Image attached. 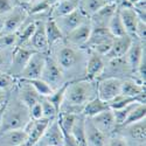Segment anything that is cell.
I'll return each instance as SVG.
<instances>
[{"label":"cell","instance_id":"cell-15","mask_svg":"<svg viewBox=\"0 0 146 146\" xmlns=\"http://www.w3.org/2000/svg\"><path fill=\"white\" fill-rule=\"evenodd\" d=\"M120 94L136 98L138 103L145 104V84L136 80H121Z\"/></svg>","mask_w":146,"mask_h":146},{"label":"cell","instance_id":"cell-48","mask_svg":"<svg viewBox=\"0 0 146 146\" xmlns=\"http://www.w3.org/2000/svg\"><path fill=\"white\" fill-rule=\"evenodd\" d=\"M3 22H4V20L0 19V34H1V29H3Z\"/></svg>","mask_w":146,"mask_h":146},{"label":"cell","instance_id":"cell-37","mask_svg":"<svg viewBox=\"0 0 146 146\" xmlns=\"http://www.w3.org/2000/svg\"><path fill=\"white\" fill-rule=\"evenodd\" d=\"M14 48H0V71L9 70Z\"/></svg>","mask_w":146,"mask_h":146},{"label":"cell","instance_id":"cell-33","mask_svg":"<svg viewBox=\"0 0 146 146\" xmlns=\"http://www.w3.org/2000/svg\"><path fill=\"white\" fill-rule=\"evenodd\" d=\"M25 81L28 82L41 97H47L54 91V89L49 86V84H47L41 78H32V80H25Z\"/></svg>","mask_w":146,"mask_h":146},{"label":"cell","instance_id":"cell-32","mask_svg":"<svg viewBox=\"0 0 146 146\" xmlns=\"http://www.w3.org/2000/svg\"><path fill=\"white\" fill-rule=\"evenodd\" d=\"M145 117H146V105L137 103L133 106V109L131 110V112L129 113V116L125 120V123L121 126H125V125H129L132 123H136V121L143 120V119H145Z\"/></svg>","mask_w":146,"mask_h":146},{"label":"cell","instance_id":"cell-9","mask_svg":"<svg viewBox=\"0 0 146 146\" xmlns=\"http://www.w3.org/2000/svg\"><path fill=\"white\" fill-rule=\"evenodd\" d=\"M34 53V50L32 48L27 47V46H18L14 48L13 50V57H12V63L9 67L8 72L14 76L15 78L20 75V72L22 71V69L25 68V66L27 64L29 57L32 56V54Z\"/></svg>","mask_w":146,"mask_h":146},{"label":"cell","instance_id":"cell-43","mask_svg":"<svg viewBox=\"0 0 146 146\" xmlns=\"http://www.w3.org/2000/svg\"><path fill=\"white\" fill-rule=\"evenodd\" d=\"M29 111V117L31 119L33 120H39V119H42L43 118V113H42V108H41V104H40V101L34 104L33 106H31L28 109Z\"/></svg>","mask_w":146,"mask_h":146},{"label":"cell","instance_id":"cell-16","mask_svg":"<svg viewBox=\"0 0 146 146\" xmlns=\"http://www.w3.org/2000/svg\"><path fill=\"white\" fill-rule=\"evenodd\" d=\"M144 44L145 43L140 42L138 39H136V40L133 39L129 50L125 54L126 63H127L132 74H136V70L140 63L143 56L145 55V46Z\"/></svg>","mask_w":146,"mask_h":146},{"label":"cell","instance_id":"cell-39","mask_svg":"<svg viewBox=\"0 0 146 146\" xmlns=\"http://www.w3.org/2000/svg\"><path fill=\"white\" fill-rule=\"evenodd\" d=\"M133 102H137L136 98H132V97H127L123 94H119L117 95L115 98H112L111 101H109L108 104H109V108L111 110H115V109H120V108H124Z\"/></svg>","mask_w":146,"mask_h":146},{"label":"cell","instance_id":"cell-30","mask_svg":"<svg viewBox=\"0 0 146 146\" xmlns=\"http://www.w3.org/2000/svg\"><path fill=\"white\" fill-rule=\"evenodd\" d=\"M106 4L108 3L105 1V0H80L78 8L88 18H90L92 14H95L97 11L101 9Z\"/></svg>","mask_w":146,"mask_h":146},{"label":"cell","instance_id":"cell-29","mask_svg":"<svg viewBox=\"0 0 146 146\" xmlns=\"http://www.w3.org/2000/svg\"><path fill=\"white\" fill-rule=\"evenodd\" d=\"M78 5H80V0H60L54 6L53 18L67 15L71 13L72 11H75L76 8H78Z\"/></svg>","mask_w":146,"mask_h":146},{"label":"cell","instance_id":"cell-20","mask_svg":"<svg viewBox=\"0 0 146 146\" xmlns=\"http://www.w3.org/2000/svg\"><path fill=\"white\" fill-rule=\"evenodd\" d=\"M19 87H18V91L17 95L19 97V100L25 104L28 109L31 106H33L34 104H36L40 101V95L35 91V89L31 86L28 82H26L25 80H21L19 78Z\"/></svg>","mask_w":146,"mask_h":146},{"label":"cell","instance_id":"cell-25","mask_svg":"<svg viewBox=\"0 0 146 146\" xmlns=\"http://www.w3.org/2000/svg\"><path fill=\"white\" fill-rule=\"evenodd\" d=\"M109 104L108 102L105 101H102L101 98H98V97H95V98L90 100L88 103L84 104L83 106V110H82V115L84 117L87 118H91L96 115H98L105 110H109Z\"/></svg>","mask_w":146,"mask_h":146},{"label":"cell","instance_id":"cell-10","mask_svg":"<svg viewBox=\"0 0 146 146\" xmlns=\"http://www.w3.org/2000/svg\"><path fill=\"white\" fill-rule=\"evenodd\" d=\"M26 18H27V13L22 7L12 8V11L9 13H7V15L3 22L1 34L17 33L21 28V26L23 25Z\"/></svg>","mask_w":146,"mask_h":146},{"label":"cell","instance_id":"cell-21","mask_svg":"<svg viewBox=\"0 0 146 146\" xmlns=\"http://www.w3.org/2000/svg\"><path fill=\"white\" fill-rule=\"evenodd\" d=\"M118 13L121 19V22L125 27V31L129 35L133 36L136 32L137 23L139 21V17L131 6H119L118 7Z\"/></svg>","mask_w":146,"mask_h":146},{"label":"cell","instance_id":"cell-11","mask_svg":"<svg viewBox=\"0 0 146 146\" xmlns=\"http://www.w3.org/2000/svg\"><path fill=\"white\" fill-rule=\"evenodd\" d=\"M49 123H50V119H47V118H42L39 120L31 119L28 121L26 124V126L23 127L25 132L27 133L26 143L28 146H34L39 143V140L41 139L42 135L44 133V131H46L47 126L49 125Z\"/></svg>","mask_w":146,"mask_h":146},{"label":"cell","instance_id":"cell-26","mask_svg":"<svg viewBox=\"0 0 146 146\" xmlns=\"http://www.w3.org/2000/svg\"><path fill=\"white\" fill-rule=\"evenodd\" d=\"M71 136L74 137L78 146H87V137H86V117L82 113L77 116L74 125L71 127Z\"/></svg>","mask_w":146,"mask_h":146},{"label":"cell","instance_id":"cell-2","mask_svg":"<svg viewBox=\"0 0 146 146\" xmlns=\"http://www.w3.org/2000/svg\"><path fill=\"white\" fill-rule=\"evenodd\" d=\"M31 120L28 108L23 104L18 95L7 98L0 116V133L11 130H21Z\"/></svg>","mask_w":146,"mask_h":146},{"label":"cell","instance_id":"cell-8","mask_svg":"<svg viewBox=\"0 0 146 146\" xmlns=\"http://www.w3.org/2000/svg\"><path fill=\"white\" fill-rule=\"evenodd\" d=\"M121 80L117 77H105L97 83V97L109 102L120 94Z\"/></svg>","mask_w":146,"mask_h":146},{"label":"cell","instance_id":"cell-24","mask_svg":"<svg viewBox=\"0 0 146 146\" xmlns=\"http://www.w3.org/2000/svg\"><path fill=\"white\" fill-rule=\"evenodd\" d=\"M126 130V135L131 140H135L139 144H144L146 139V121L145 119L136 121L129 125L123 126Z\"/></svg>","mask_w":146,"mask_h":146},{"label":"cell","instance_id":"cell-13","mask_svg":"<svg viewBox=\"0 0 146 146\" xmlns=\"http://www.w3.org/2000/svg\"><path fill=\"white\" fill-rule=\"evenodd\" d=\"M92 124L98 129L102 133H104L105 136H109L113 133L117 129V124H116V120L113 117V112L111 109L109 110H105L98 115H96L94 117L90 118Z\"/></svg>","mask_w":146,"mask_h":146},{"label":"cell","instance_id":"cell-47","mask_svg":"<svg viewBox=\"0 0 146 146\" xmlns=\"http://www.w3.org/2000/svg\"><path fill=\"white\" fill-rule=\"evenodd\" d=\"M8 98V95H7V91L5 90H1L0 89V111L4 109L5 104H6V101Z\"/></svg>","mask_w":146,"mask_h":146},{"label":"cell","instance_id":"cell-36","mask_svg":"<svg viewBox=\"0 0 146 146\" xmlns=\"http://www.w3.org/2000/svg\"><path fill=\"white\" fill-rule=\"evenodd\" d=\"M138 102H133L124 108H120V109H115V110H112L113 112V117H115V120H116V124H117V127L118 126H121L124 123H125V120L129 116V113L131 112V110L133 109V106H135Z\"/></svg>","mask_w":146,"mask_h":146},{"label":"cell","instance_id":"cell-5","mask_svg":"<svg viewBox=\"0 0 146 146\" xmlns=\"http://www.w3.org/2000/svg\"><path fill=\"white\" fill-rule=\"evenodd\" d=\"M56 22V25L58 26L60 31L62 32L63 36H66L68 33H70L72 29H75L80 25H82L83 22L88 21V17L83 13L80 8H76L75 11H72L71 13L63 15V17H57L53 18Z\"/></svg>","mask_w":146,"mask_h":146},{"label":"cell","instance_id":"cell-27","mask_svg":"<svg viewBox=\"0 0 146 146\" xmlns=\"http://www.w3.org/2000/svg\"><path fill=\"white\" fill-rule=\"evenodd\" d=\"M112 39H113V36L110 34V32L108 31V28L92 27L90 38L87 42V46L90 48V49H94V48L97 47L98 44H101L103 42H106L109 40H112Z\"/></svg>","mask_w":146,"mask_h":146},{"label":"cell","instance_id":"cell-45","mask_svg":"<svg viewBox=\"0 0 146 146\" xmlns=\"http://www.w3.org/2000/svg\"><path fill=\"white\" fill-rule=\"evenodd\" d=\"M12 8H13V6L11 4V0H0V17L9 13Z\"/></svg>","mask_w":146,"mask_h":146},{"label":"cell","instance_id":"cell-35","mask_svg":"<svg viewBox=\"0 0 146 146\" xmlns=\"http://www.w3.org/2000/svg\"><path fill=\"white\" fill-rule=\"evenodd\" d=\"M78 115L75 113H69V112H60L57 115V120H58V124L62 129L63 132H69L71 131V127L74 125L75 120L77 118Z\"/></svg>","mask_w":146,"mask_h":146},{"label":"cell","instance_id":"cell-31","mask_svg":"<svg viewBox=\"0 0 146 146\" xmlns=\"http://www.w3.org/2000/svg\"><path fill=\"white\" fill-rule=\"evenodd\" d=\"M108 31L110 32V34L113 36V38H118V36H124L126 35V31H125V27L121 22V19L119 17V13H118V9L117 12L113 14V17L110 19L108 23Z\"/></svg>","mask_w":146,"mask_h":146},{"label":"cell","instance_id":"cell-34","mask_svg":"<svg viewBox=\"0 0 146 146\" xmlns=\"http://www.w3.org/2000/svg\"><path fill=\"white\" fill-rule=\"evenodd\" d=\"M67 86H68V82H64L60 88L55 89L49 96H47V98L49 100V102L56 108V110H57V111H60V108H61V105H62V103H63V100H64V92H66Z\"/></svg>","mask_w":146,"mask_h":146},{"label":"cell","instance_id":"cell-50","mask_svg":"<svg viewBox=\"0 0 146 146\" xmlns=\"http://www.w3.org/2000/svg\"><path fill=\"white\" fill-rule=\"evenodd\" d=\"M18 146H28V145H27V143L25 141V143H22V144H20V145H18Z\"/></svg>","mask_w":146,"mask_h":146},{"label":"cell","instance_id":"cell-1","mask_svg":"<svg viewBox=\"0 0 146 146\" xmlns=\"http://www.w3.org/2000/svg\"><path fill=\"white\" fill-rule=\"evenodd\" d=\"M95 81L80 80L74 82H68V86L64 92V100L60 108V112H69L81 115L83 106L90 100L97 96V84Z\"/></svg>","mask_w":146,"mask_h":146},{"label":"cell","instance_id":"cell-22","mask_svg":"<svg viewBox=\"0 0 146 146\" xmlns=\"http://www.w3.org/2000/svg\"><path fill=\"white\" fill-rule=\"evenodd\" d=\"M87 146H106V136L97 129L90 118L86 117Z\"/></svg>","mask_w":146,"mask_h":146},{"label":"cell","instance_id":"cell-51","mask_svg":"<svg viewBox=\"0 0 146 146\" xmlns=\"http://www.w3.org/2000/svg\"><path fill=\"white\" fill-rule=\"evenodd\" d=\"M34 146H39V145H38V144H36V145H34Z\"/></svg>","mask_w":146,"mask_h":146},{"label":"cell","instance_id":"cell-23","mask_svg":"<svg viewBox=\"0 0 146 146\" xmlns=\"http://www.w3.org/2000/svg\"><path fill=\"white\" fill-rule=\"evenodd\" d=\"M27 140L25 130H11L0 133V146H18Z\"/></svg>","mask_w":146,"mask_h":146},{"label":"cell","instance_id":"cell-40","mask_svg":"<svg viewBox=\"0 0 146 146\" xmlns=\"http://www.w3.org/2000/svg\"><path fill=\"white\" fill-rule=\"evenodd\" d=\"M17 78L12 76L8 71H0V89L8 91L15 86Z\"/></svg>","mask_w":146,"mask_h":146},{"label":"cell","instance_id":"cell-18","mask_svg":"<svg viewBox=\"0 0 146 146\" xmlns=\"http://www.w3.org/2000/svg\"><path fill=\"white\" fill-rule=\"evenodd\" d=\"M104 68L105 62L103 60V56L92 52L86 62V78L90 81H96L101 77Z\"/></svg>","mask_w":146,"mask_h":146},{"label":"cell","instance_id":"cell-38","mask_svg":"<svg viewBox=\"0 0 146 146\" xmlns=\"http://www.w3.org/2000/svg\"><path fill=\"white\" fill-rule=\"evenodd\" d=\"M40 104L42 108V113H43V118L47 119H55L58 115V111L56 110V108L49 102V100L47 97H40Z\"/></svg>","mask_w":146,"mask_h":146},{"label":"cell","instance_id":"cell-49","mask_svg":"<svg viewBox=\"0 0 146 146\" xmlns=\"http://www.w3.org/2000/svg\"><path fill=\"white\" fill-rule=\"evenodd\" d=\"M21 3H23V4H28V3H31L32 0H20Z\"/></svg>","mask_w":146,"mask_h":146},{"label":"cell","instance_id":"cell-42","mask_svg":"<svg viewBox=\"0 0 146 146\" xmlns=\"http://www.w3.org/2000/svg\"><path fill=\"white\" fill-rule=\"evenodd\" d=\"M135 36H136V39H138L140 42L145 43V36H146V21L139 19V21H138V23H137V27H136Z\"/></svg>","mask_w":146,"mask_h":146},{"label":"cell","instance_id":"cell-28","mask_svg":"<svg viewBox=\"0 0 146 146\" xmlns=\"http://www.w3.org/2000/svg\"><path fill=\"white\" fill-rule=\"evenodd\" d=\"M44 28H46V36H47V41H48L49 48L53 47L55 43H57L60 40H62L64 38L62 32L60 31L58 26L56 25V22L53 18L48 19L44 22Z\"/></svg>","mask_w":146,"mask_h":146},{"label":"cell","instance_id":"cell-6","mask_svg":"<svg viewBox=\"0 0 146 146\" xmlns=\"http://www.w3.org/2000/svg\"><path fill=\"white\" fill-rule=\"evenodd\" d=\"M56 63L62 69V71H71L75 69L82 61V55L72 47L64 46L56 53Z\"/></svg>","mask_w":146,"mask_h":146},{"label":"cell","instance_id":"cell-17","mask_svg":"<svg viewBox=\"0 0 146 146\" xmlns=\"http://www.w3.org/2000/svg\"><path fill=\"white\" fill-rule=\"evenodd\" d=\"M118 6L116 4H106L101 9H98L95 14L90 17V23L96 28H108V23L113 14L117 12Z\"/></svg>","mask_w":146,"mask_h":146},{"label":"cell","instance_id":"cell-12","mask_svg":"<svg viewBox=\"0 0 146 146\" xmlns=\"http://www.w3.org/2000/svg\"><path fill=\"white\" fill-rule=\"evenodd\" d=\"M44 22L42 20L36 21V26L33 35L31 36L29 41L27 42V47L32 48L34 52H40V53H47L49 49L46 36V28H44Z\"/></svg>","mask_w":146,"mask_h":146},{"label":"cell","instance_id":"cell-3","mask_svg":"<svg viewBox=\"0 0 146 146\" xmlns=\"http://www.w3.org/2000/svg\"><path fill=\"white\" fill-rule=\"evenodd\" d=\"M40 78L43 80L47 84H49L54 90L60 88L64 83V75L62 69L56 63V61L50 56H47Z\"/></svg>","mask_w":146,"mask_h":146},{"label":"cell","instance_id":"cell-14","mask_svg":"<svg viewBox=\"0 0 146 146\" xmlns=\"http://www.w3.org/2000/svg\"><path fill=\"white\" fill-rule=\"evenodd\" d=\"M91 29H92V26L90 21L88 20L86 22H83L82 25H80L78 27H76L75 29H72L70 33H68L66 35L67 41L69 42L70 46H75V47L86 46L90 38Z\"/></svg>","mask_w":146,"mask_h":146},{"label":"cell","instance_id":"cell-44","mask_svg":"<svg viewBox=\"0 0 146 146\" xmlns=\"http://www.w3.org/2000/svg\"><path fill=\"white\" fill-rule=\"evenodd\" d=\"M106 146H129V143L124 137L112 136L106 139Z\"/></svg>","mask_w":146,"mask_h":146},{"label":"cell","instance_id":"cell-7","mask_svg":"<svg viewBox=\"0 0 146 146\" xmlns=\"http://www.w3.org/2000/svg\"><path fill=\"white\" fill-rule=\"evenodd\" d=\"M63 144H64V135L56 117L55 119L50 120L49 125L47 126L38 145L39 146H63Z\"/></svg>","mask_w":146,"mask_h":146},{"label":"cell","instance_id":"cell-46","mask_svg":"<svg viewBox=\"0 0 146 146\" xmlns=\"http://www.w3.org/2000/svg\"><path fill=\"white\" fill-rule=\"evenodd\" d=\"M63 135H64V144H63V146H78V144L76 143L74 137L71 136V133L63 132Z\"/></svg>","mask_w":146,"mask_h":146},{"label":"cell","instance_id":"cell-41","mask_svg":"<svg viewBox=\"0 0 146 146\" xmlns=\"http://www.w3.org/2000/svg\"><path fill=\"white\" fill-rule=\"evenodd\" d=\"M18 35L13 34H0V48H13L17 47Z\"/></svg>","mask_w":146,"mask_h":146},{"label":"cell","instance_id":"cell-4","mask_svg":"<svg viewBox=\"0 0 146 146\" xmlns=\"http://www.w3.org/2000/svg\"><path fill=\"white\" fill-rule=\"evenodd\" d=\"M47 60L46 53L40 52H34L32 56L29 57L27 64L22 69L18 78L21 80H32V78H40L42 70Z\"/></svg>","mask_w":146,"mask_h":146},{"label":"cell","instance_id":"cell-19","mask_svg":"<svg viewBox=\"0 0 146 146\" xmlns=\"http://www.w3.org/2000/svg\"><path fill=\"white\" fill-rule=\"evenodd\" d=\"M133 38L131 35L126 34L124 36H118V38H113L112 44L109 53L105 55L108 60H112V58H119L125 56L126 52L129 50V48L132 43Z\"/></svg>","mask_w":146,"mask_h":146}]
</instances>
